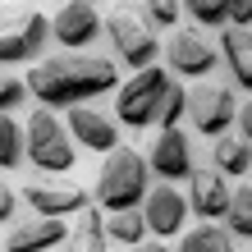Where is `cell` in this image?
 Segmentation results:
<instances>
[{
    "label": "cell",
    "mask_w": 252,
    "mask_h": 252,
    "mask_svg": "<svg viewBox=\"0 0 252 252\" xmlns=\"http://www.w3.org/2000/svg\"><path fill=\"white\" fill-rule=\"evenodd\" d=\"M225 14H229V23H252V0H225Z\"/></svg>",
    "instance_id": "obj_27"
},
{
    "label": "cell",
    "mask_w": 252,
    "mask_h": 252,
    "mask_svg": "<svg viewBox=\"0 0 252 252\" xmlns=\"http://www.w3.org/2000/svg\"><path fill=\"white\" fill-rule=\"evenodd\" d=\"M51 252H60V248H51Z\"/></svg>",
    "instance_id": "obj_31"
},
{
    "label": "cell",
    "mask_w": 252,
    "mask_h": 252,
    "mask_svg": "<svg viewBox=\"0 0 252 252\" xmlns=\"http://www.w3.org/2000/svg\"><path fill=\"white\" fill-rule=\"evenodd\" d=\"M192 142H188V133L179 124H170V128H160V138L152 142V156H147V170L156 174V179H165V184H179L192 174Z\"/></svg>",
    "instance_id": "obj_10"
},
{
    "label": "cell",
    "mask_w": 252,
    "mask_h": 252,
    "mask_svg": "<svg viewBox=\"0 0 252 252\" xmlns=\"http://www.w3.org/2000/svg\"><path fill=\"white\" fill-rule=\"evenodd\" d=\"M23 96H28V83L19 78V73H9L5 64H0V115L19 110V106H23Z\"/></svg>",
    "instance_id": "obj_25"
},
{
    "label": "cell",
    "mask_w": 252,
    "mask_h": 252,
    "mask_svg": "<svg viewBox=\"0 0 252 252\" xmlns=\"http://www.w3.org/2000/svg\"><path fill=\"white\" fill-rule=\"evenodd\" d=\"M101 32L110 37V46L115 55L128 64V69H142V64H156V55H160V41H156V28L138 19V14H110V19H101Z\"/></svg>",
    "instance_id": "obj_7"
},
{
    "label": "cell",
    "mask_w": 252,
    "mask_h": 252,
    "mask_svg": "<svg viewBox=\"0 0 252 252\" xmlns=\"http://www.w3.org/2000/svg\"><path fill=\"white\" fill-rule=\"evenodd\" d=\"M64 216H37L32 220H19V225L9 229V239H5V252H51V248H60L64 243Z\"/></svg>",
    "instance_id": "obj_14"
},
{
    "label": "cell",
    "mask_w": 252,
    "mask_h": 252,
    "mask_svg": "<svg viewBox=\"0 0 252 252\" xmlns=\"http://www.w3.org/2000/svg\"><path fill=\"white\" fill-rule=\"evenodd\" d=\"M138 211L147 220V234L170 239V234H179L184 220H188V197L174 184H156V188H147V197L138 202Z\"/></svg>",
    "instance_id": "obj_9"
},
{
    "label": "cell",
    "mask_w": 252,
    "mask_h": 252,
    "mask_svg": "<svg viewBox=\"0 0 252 252\" xmlns=\"http://www.w3.org/2000/svg\"><path fill=\"white\" fill-rule=\"evenodd\" d=\"M23 156L32 160L37 170H46V174H69L73 170L78 152H73L69 128L60 124V115H55L51 106L28 115V124H23Z\"/></svg>",
    "instance_id": "obj_3"
},
{
    "label": "cell",
    "mask_w": 252,
    "mask_h": 252,
    "mask_svg": "<svg viewBox=\"0 0 252 252\" xmlns=\"http://www.w3.org/2000/svg\"><path fill=\"white\" fill-rule=\"evenodd\" d=\"M234 115H239V96H234L229 83L202 78L197 87H188V96H184V120H192V128H197L202 138H220V133H229Z\"/></svg>",
    "instance_id": "obj_6"
},
{
    "label": "cell",
    "mask_w": 252,
    "mask_h": 252,
    "mask_svg": "<svg viewBox=\"0 0 252 252\" xmlns=\"http://www.w3.org/2000/svg\"><path fill=\"white\" fill-rule=\"evenodd\" d=\"M101 32V14L92 0H69V5L51 19V37L60 41L64 51H83V46H92Z\"/></svg>",
    "instance_id": "obj_13"
},
{
    "label": "cell",
    "mask_w": 252,
    "mask_h": 252,
    "mask_svg": "<svg viewBox=\"0 0 252 252\" xmlns=\"http://www.w3.org/2000/svg\"><path fill=\"white\" fill-rule=\"evenodd\" d=\"M184 96H188V87L184 83H165V96H160V115H156V124L160 128H170V124H179L184 120Z\"/></svg>",
    "instance_id": "obj_24"
},
{
    "label": "cell",
    "mask_w": 252,
    "mask_h": 252,
    "mask_svg": "<svg viewBox=\"0 0 252 252\" xmlns=\"http://www.w3.org/2000/svg\"><path fill=\"white\" fill-rule=\"evenodd\" d=\"M147 188H152L147 156H138L133 147H110L106 165L96 174V206L101 211H128L147 197Z\"/></svg>",
    "instance_id": "obj_2"
},
{
    "label": "cell",
    "mask_w": 252,
    "mask_h": 252,
    "mask_svg": "<svg viewBox=\"0 0 252 252\" xmlns=\"http://www.w3.org/2000/svg\"><path fill=\"white\" fill-rule=\"evenodd\" d=\"M106 216L96 211L92 202L78 211V225H73V234H69V252H106Z\"/></svg>",
    "instance_id": "obj_18"
},
{
    "label": "cell",
    "mask_w": 252,
    "mask_h": 252,
    "mask_svg": "<svg viewBox=\"0 0 252 252\" xmlns=\"http://www.w3.org/2000/svg\"><path fill=\"white\" fill-rule=\"evenodd\" d=\"M165 83H170V69L142 64V69L120 87V96H115V124H124V128H147V124H156Z\"/></svg>",
    "instance_id": "obj_5"
},
{
    "label": "cell",
    "mask_w": 252,
    "mask_h": 252,
    "mask_svg": "<svg viewBox=\"0 0 252 252\" xmlns=\"http://www.w3.org/2000/svg\"><path fill=\"white\" fill-rule=\"evenodd\" d=\"M234 124H239L243 133H239V138L252 147V101H243V106H239V115H234Z\"/></svg>",
    "instance_id": "obj_29"
},
{
    "label": "cell",
    "mask_w": 252,
    "mask_h": 252,
    "mask_svg": "<svg viewBox=\"0 0 252 252\" xmlns=\"http://www.w3.org/2000/svg\"><path fill=\"white\" fill-rule=\"evenodd\" d=\"M179 252H234V234L220 229V225H211V220H202L192 234H184Z\"/></svg>",
    "instance_id": "obj_19"
},
{
    "label": "cell",
    "mask_w": 252,
    "mask_h": 252,
    "mask_svg": "<svg viewBox=\"0 0 252 252\" xmlns=\"http://www.w3.org/2000/svg\"><path fill=\"white\" fill-rule=\"evenodd\" d=\"M147 9V23L152 28H174L179 23V0H142Z\"/></svg>",
    "instance_id": "obj_26"
},
{
    "label": "cell",
    "mask_w": 252,
    "mask_h": 252,
    "mask_svg": "<svg viewBox=\"0 0 252 252\" xmlns=\"http://www.w3.org/2000/svg\"><path fill=\"white\" fill-rule=\"evenodd\" d=\"M28 96H37L41 106H78V101H92L101 92H115L120 87V69L106 55H87V51H60V55H41L32 60L28 73Z\"/></svg>",
    "instance_id": "obj_1"
},
{
    "label": "cell",
    "mask_w": 252,
    "mask_h": 252,
    "mask_svg": "<svg viewBox=\"0 0 252 252\" xmlns=\"http://www.w3.org/2000/svg\"><path fill=\"white\" fill-rule=\"evenodd\" d=\"M14 206H19V197H14V188L0 179V225H5V220H14Z\"/></svg>",
    "instance_id": "obj_28"
},
{
    "label": "cell",
    "mask_w": 252,
    "mask_h": 252,
    "mask_svg": "<svg viewBox=\"0 0 252 252\" xmlns=\"http://www.w3.org/2000/svg\"><path fill=\"white\" fill-rule=\"evenodd\" d=\"M220 60L229 64L234 83L252 92V28L243 23H225V32H220Z\"/></svg>",
    "instance_id": "obj_16"
},
{
    "label": "cell",
    "mask_w": 252,
    "mask_h": 252,
    "mask_svg": "<svg viewBox=\"0 0 252 252\" xmlns=\"http://www.w3.org/2000/svg\"><path fill=\"white\" fill-rule=\"evenodd\" d=\"M14 165H23V128L9 115H0V170H14Z\"/></svg>",
    "instance_id": "obj_22"
},
{
    "label": "cell",
    "mask_w": 252,
    "mask_h": 252,
    "mask_svg": "<svg viewBox=\"0 0 252 252\" xmlns=\"http://www.w3.org/2000/svg\"><path fill=\"white\" fill-rule=\"evenodd\" d=\"M124 252H170L165 243H156V239H138V243H128Z\"/></svg>",
    "instance_id": "obj_30"
},
{
    "label": "cell",
    "mask_w": 252,
    "mask_h": 252,
    "mask_svg": "<svg viewBox=\"0 0 252 252\" xmlns=\"http://www.w3.org/2000/svg\"><path fill=\"white\" fill-rule=\"evenodd\" d=\"M106 239H115V243H138V239H147V220H142V211L138 206H128V211H106Z\"/></svg>",
    "instance_id": "obj_20"
},
{
    "label": "cell",
    "mask_w": 252,
    "mask_h": 252,
    "mask_svg": "<svg viewBox=\"0 0 252 252\" xmlns=\"http://www.w3.org/2000/svg\"><path fill=\"white\" fill-rule=\"evenodd\" d=\"M23 202L32 206L37 216H78L87 202L83 184H51V179H28L23 184Z\"/></svg>",
    "instance_id": "obj_12"
},
{
    "label": "cell",
    "mask_w": 252,
    "mask_h": 252,
    "mask_svg": "<svg viewBox=\"0 0 252 252\" xmlns=\"http://www.w3.org/2000/svg\"><path fill=\"white\" fill-rule=\"evenodd\" d=\"M184 9H188V19L202 23V28H225L229 23L225 0H184Z\"/></svg>",
    "instance_id": "obj_23"
},
{
    "label": "cell",
    "mask_w": 252,
    "mask_h": 252,
    "mask_svg": "<svg viewBox=\"0 0 252 252\" xmlns=\"http://www.w3.org/2000/svg\"><path fill=\"white\" fill-rule=\"evenodd\" d=\"M165 60L174 73H188V78H206L216 64H220V46L202 28H179L170 32V46H165Z\"/></svg>",
    "instance_id": "obj_8"
},
{
    "label": "cell",
    "mask_w": 252,
    "mask_h": 252,
    "mask_svg": "<svg viewBox=\"0 0 252 252\" xmlns=\"http://www.w3.org/2000/svg\"><path fill=\"white\" fill-rule=\"evenodd\" d=\"M211 156H216V170L225 174V179H243V174L252 170V147L243 138H234V133H220Z\"/></svg>",
    "instance_id": "obj_17"
},
{
    "label": "cell",
    "mask_w": 252,
    "mask_h": 252,
    "mask_svg": "<svg viewBox=\"0 0 252 252\" xmlns=\"http://www.w3.org/2000/svg\"><path fill=\"white\" fill-rule=\"evenodd\" d=\"M69 110V138L78 142V147H92V152L106 156L110 147H120V124L110 120L106 110H96L92 101H78V106H64Z\"/></svg>",
    "instance_id": "obj_11"
},
{
    "label": "cell",
    "mask_w": 252,
    "mask_h": 252,
    "mask_svg": "<svg viewBox=\"0 0 252 252\" xmlns=\"http://www.w3.org/2000/svg\"><path fill=\"white\" fill-rule=\"evenodd\" d=\"M225 220H229V234H239L243 243H252V184H243V188L229 192Z\"/></svg>",
    "instance_id": "obj_21"
},
{
    "label": "cell",
    "mask_w": 252,
    "mask_h": 252,
    "mask_svg": "<svg viewBox=\"0 0 252 252\" xmlns=\"http://www.w3.org/2000/svg\"><path fill=\"white\" fill-rule=\"evenodd\" d=\"M51 41V19L37 9H0V64H32Z\"/></svg>",
    "instance_id": "obj_4"
},
{
    "label": "cell",
    "mask_w": 252,
    "mask_h": 252,
    "mask_svg": "<svg viewBox=\"0 0 252 252\" xmlns=\"http://www.w3.org/2000/svg\"><path fill=\"white\" fill-rule=\"evenodd\" d=\"M192 188H188V211H197L202 220H225V206H229V184L220 170H197L192 165Z\"/></svg>",
    "instance_id": "obj_15"
}]
</instances>
